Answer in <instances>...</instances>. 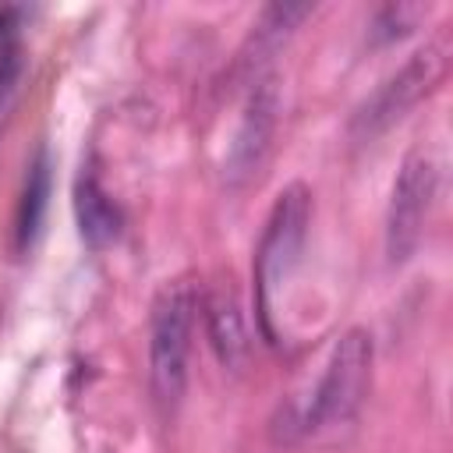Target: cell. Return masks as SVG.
Returning a JSON list of instances; mask_svg holds the SVG:
<instances>
[{"mask_svg":"<svg viewBox=\"0 0 453 453\" xmlns=\"http://www.w3.org/2000/svg\"><path fill=\"white\" fill-rule=\"evenodd\" d=\"M439 191V163L428 149H411L396 170L389 209H386V258L389 265H403L425 234L432 202Z\"/></svg>","mask_w":453,"mask_h":453,"instance_id":"5b68a950","label":"cell"},{"mask_svg":"<svg viewBox=\"0 0 453 453\" xmlns=\"http://www.w3.org/2000/svg\"><path fill=\"white\" fill-rule=\"evenodd\" d=\"M446 64H449V46L446 39H432L425 42L418 53H411L400 71H393L354 113L350 120V134L357 142H368L375 134H382L386 127H393L411 106H418L435 85L439 78L446 74Z\"/></svg>","mask_w":453,"mask_h":453,"instance_id":"277c9868","label":"cell"},{"mask_svg":"<svg viewBox=\"0 0 453 453\" xmlns=\"http://www.w3.org/2000/svg\"><path fill=\"white\" fill-rule=\"evenodd\" d=\"M74 216H78L81 241L88 248H106L120 237V223H124L120 209L103 191V184L96 177H78V184H74Z\"/></svg>","mask_w":453,"mask_h":453,"instance_id":"ba28073f","label":"cell"},{"mask_svg":"<svg viewBox=\"0 0 453 453\" xmlns=\"http://www.w3.org/2000/svg\"><path fill=\"white\" fill-rule=\"evenodd\" d=\"M276 113H280L276 78L255 74L244 110H241V120H237V131H234V142L226 149V163H223L230 180H244L262 166V159L273 145V134H276Z\"/></svg>","mask_w":453,"mask_h":453,"instance_id":"8992f818","label":"cell"},{"mask_svg":"<svg viewBox=\"0 0 453 453\" xmlns=\"http://www.w3.org/2000/svg\"><path fill=\"white\" fill-rule=\"evenodd\" d=\"M311 223V191L304 184H287L262 226L258 248H255V308L265 336H276V304L301 262L304 237Z\"/></svg>","mask_w":453,"mask_h":453,"instance_id":"6da1fadb","label":"cell"},{"mask_svg":"<svg viewBox=\"0 0 453 453\" xmlns=\"http://www.w3.org/2000/svg\"><path fill=\"white\" fill-rule=\"evenodd\" d=\"M372 361H375V347L368 329L354 326L336 340L326 372L304 407L308 432H336L357 418L372 386Z\"/></svg>","mask_w":453,"mask_h":453,"instance_id":"7a4b0ae2","label":"cell"},{"mask_svg":"<svg viewBox=\"0 0 453 453\" xmlns=\"http://www.w3.org/2000/svg\"><path fill=\"white\" fill-rule=\"evenodd\" d=\"M46 198H50V163H46V152H39L28 166L21 202H18V244L21 248H28L35 241L42 212H46Z\"/></svg>","mask_w":453,"mask_h":453,"instance_id":"9c48e42d","label":"cell"},{"mask_svg":"<svg viewBox=\"0 0 453 453\" xmlns=\"http://www.w3.org/2000/svg\"><path fill=\"white\" fill-rule=\"evenodd\" d=\"M421 18H425V7H421V4H389V7L379 11V18H375V25H372V35H375L379 42L396 39V35L411 32Z\"/></svg>","mask_w":453,"mask_h":453,"instance_id":"30bf717a","label":"cell"},{"mask_svg":"<svg viewBox=\"0 0 453 453\" xmlns=\"http://www.w3.org/2000/svg\"><path fill=\"white\" fill-rule=\"evenodd\" d=\"M7 21H11V11H4L0 7V74H4V67L11 64V57H14V50H11V39H7Z\"/></svg>","mask_w":453,"mask_h":453,"instance_id":"8fae6325","label":"cell"},{"mask_svg":"<svg viewBox=\"0 0 453 453\" xmlns=\"http://www.w3.org/2000/svg\"><path fill=\"white\" fill-rule=\"evenodd\" d=\"M202 315H205V333H209V343L216 350V357L226 365V368H241L248 361V350H251V340H248V326H244V311L234 297L230 287H219V290H209L202 301H198Z\"/></svg>","mask_w":453,"mask_h":453,"instance_id":"52a82bcc","label":"cell"},{"mask_svg":"<svg viewBox=\"0 0 453 453\" xmlns=\"http://www.w3.org/2000/svg\"><path fill=\"white\" fill-rule=\"evenodd\" d=\"M198 297L188 283H166L152 304L149 326V382L163 407H177L188 386L191 336Z\"/></svg>","mask_w":453,"mask_h":453,"instance_id":"3957f363","label":"cell"}]
</instances>
